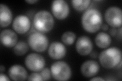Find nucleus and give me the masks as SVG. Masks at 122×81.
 Listing matches in <instances>:
<instances>
[{
	"mask_svg": "<svg viewBox=\"0 0 122 81\" xmlns=\"http://www.w3.org/2000/svg\"><path fill=\"white\" fill-rule=\"evenodd\" d=\"M103 23V17L100 11L97 9L90 8L82 14V28L89 33H95L100 29Z\"/></svg>",
	"mask_w": 122,
	"mask_h": 81,
	"instance_id": "nucleus-1",
	"label": "nucleus"
},
{
	"mask_svg": "<svg viewBox=\"0 0 122 81\" xmlns=\"http://www.w3.org/2000/svg\"><path fill=\"white\" fill-rule=\"evenodd\" d=\"M99 60L104 68H114L122 61V52L119 48L116 47L106 49L100 53Z\"/></svg>",
	"mask_w": 122,
	"mask_h": 81,
	"instance_id": "nucleus-2",
	"label": "nucleus"
},
{
	"mask_svg": "<svg viewBox=\"0 0 122 81\" xmlns=\"http://www.w3.org/2000/svg\"><path fill=\"white\" fill-rule=\"evenodd\" d=\"M55 20L51 14L47 10H40L34 15L33 25L38 32H50L54 27Z\"/></svg>",
	"mask_w": 122,
	"mask_h": 81,
	"instance_id": "nucleus-3",
	"label": "nucleus"
},
{
	"mask_svg": "<svg viewBox=\"0 0 122 81\" xmlns=\"http://www.w3.org/2000/svg\"><path fill=\"white\" fill-rule=\"evenodd\" d=\"M51 71L53 78L56 81H68L72 76V71L69 65L62 61L53 63L51 66Z\"/></svg>",
	"mask_w": 122,
	"mask_h": 81,
	"instance_id": "nucleus-4",
	"label": "nucleus"
},
{
	"mask_svg": "<svg viewBox=\"0 0 122 81\" xmlns=\"http://www.w3.org/2000/svg\"><path fill=\"white\" fill-rule=\"evenodd\" d=\"M28 43L30 47L34 51L43 52L47 49L49 41L46 36L43 33L35 32L30 34Z\"/></svg>",
	"mask_w": 122,
	"mask_h": 81,
	"instance_id": "nucleus-5",
	"label": "nucleus"
},
{
	"mask_svg": "<svg viewBox=\"0 0 122 81\" xmlns=\"http://www.w3.org/2000/svg\"><path fill=\"white\" fill-rule=\"evenodd\" d=\"M104 16L106 22L112 28H117L122 26V12L120 7L112 6L108 8Z\"/></svg>",
	"mask_w": 122,
	"mask_h": 81,
	"instance_id": "nucleus-6",
	"label": "nucleus"
},
{
	"mask_svg": "<svg viewBox=\"0 0 122 81\" xmlns=\"http://www.w3.org/2000/svg\"><path fill=\"white\" fill-rule=\"evenodd\" d=\"M25 66L30 71H40L44 68L45 60L42 56L37 53H30L26 56L25 59Z\"/></svg>",
	"mask_w": 122,
	"mask_h": 81,
	"instance_id": "nucleus-7",
	"label": "nucleus"
},
{
	"mask_svg": "<svg viewBox=\"0 0 122 81\" xmlns=\"http://www.w3.org/2000/svg\"><path fill=\"white\" fill-rule=\"evenodd\" d=\"M51 10L53 16L59 20L66 18L70 12L68 4L64 0L53 1L51 5Z\"/></svg>",
	"mask_w": 122,
	"mask_h": 81,
	"instance_id": "nucleus-8",
	"label": "nucleus"
},
{
	"mask_svg": "<svg viewBox=\"0 0 122 81\" xmlns=\"http://www.w3.org/2000/svg\"><path fill=\"white\" fill-rule=\"evenodd\" d=\"M93 43L91 38L86 36H82L78 38L75 45L76 51L82 56L88 55L92 51Z\"/></svg>",
	"mask_w": 122,
	"mask_h": 81,
	"instance_id": "nucleus-9",
	"label": "nucleus"
},
{
	"mask_svg": "<svg viewBox=\"0 0 122 81\" xmlns=\"http://www.w3.org/2000/svg\"><path fill=\"white\" fill-rule=\"evenodd\" d=\"M12 26L15 32L24 34L28 32L30 28V18L25 15H19L14 19Z\"/></svg>",
	"mask_w": 122,
	"mask_h": 81,
	"instance_id": "nucleus-10",
	"label": "nucleus"
},
{
	"mask_svg": "<svg viewBox=\"0 0 122 81\" xmlns=\"http://www.w3.org/2000/svg\"><path fill=\"white\" fill-rule=\"evenodd\" d=\"M100 70V67L97 62L92 60L84 62L81 67V74L86 78H91L96 75Z\"/></svg>",
	"mask_w": 122,
	"mask_h": 81,
	"instance_id": "nucleus-11",
	"label": "nucleus"
},
{
	"mask_svg": "<svg viewBox=\"0 0 122 81\" xmlns=\"http://www.w3.org/2000/svg\"><path fill=\"white\" fill-rule=\"evenodd\" d=\"M2 44L8 48L14 47L17 43L18 37L15 32L11 29L2 30L0 35Z\"/></svg>",
	"mask_w": 122,
	"mask_h": 81,
	"instance_id": "nucleus-12",
	"label": "nucleus"
},
{
	"mask_svg": "<svg viewBox=\"0 0 122 81\" xmlns=\"http://www.w3.org/2000/svg\"><path fill=\"white\" fill-rule=\"evenodd\" d=\"M66 48L62 43L59 42H54L49 47L48 53L51 58L53 59H60L66 55Z\"/></svg>",
	"mask_w": 122,
	"mask_h": 81,
	"instance_id": "nucleus-13",
	"label": "nucleus"
},
{
	"mask_svg": "<svg viewBox=\"0 0 122 81\" xmlns=\"http://www.w3.org/2000/svg\"><path fill=\"white\" fill-rule=\"evenodd\" d=\"M9 76L13 81H25L28 78V72L25 68L20 64H14L8 70Z\"/></svg>",
	"mask_w": 122,
	"mask_h": 81,
	"instance_id": "nucleus-14",
	"label": "nucleus"
},
{
	"mask_svg": "<svg viewBox=\"0 0 122 81\" xmlns=\"http://www.w3.org/2000/svg\"><path fill=\"white\" fill-rule=\"evenodd\" d=\"M13 14L9 8L3 4L0 5V26L6 28L12 22Z\"/></svg>",
	"mask_w": 122,
	"mask_h": 81,
	"instance_id": "nucleus-15",
	"label": "nucleus"
},
{
	"mask_svg": "<svg viewBox=\"0 0 122 81\" xmlns=\"http://www.w3.org/2000/svg\"><path fill=\"white\" fill-rule=\"evenodd\" d=\"M95 42L99 48L105 49L108 47L111 44L112 38L109 34L105 32H100L97 34Z\"/></svg>",
	"mask_w": 122,
	"mask_h": 81,
	"instance_id": "nucleus-16",
	"label": "nucleus"
},
{
	"mask_svg": "<svg viewBox=\"0 0 122 81\" xmlns=\"http://www.w3.org/2000/svg\"><path fill=\"white\" fill-rule=\"evenodd\" d=\"M90 0H72V5L77 11H82L86 9L90 5Z\"/></svg>",
	"mask_w": 122,
	"mask_h": 81,
	"instance_id": "nucleus-17",
	"label": "nucleus"
},
{
	"mask_svg": "<svg viewBox=\"0 0 122 81\" xmlns=\"http://www.w3.org/2000/svg\"><path fill=\"white\" fill-rule=\"evenodd\" d=\"M29 49L28 45L24 41L17 42L16 45L14 47L13 51L15 54L18 56L25 55L28 52Z\"/></svg>",
	"mask_w": 122,
	"mask_h": 81,
	"instance_id": "nucleus-18",
	"label": "nucleus"
},
{
	"mask_svg": "<svg viewBox=\"0 0 122 81\" xmlns=\"http://www.w3.org/2000/svg\"><path fill=\"white\" fill-rule=\"evenodd\" d=\"M76 38V34L74 32L67 31L62 34L61 40L64 44L66 45H71L74 43Z\"/></svg>",
	"mask_w": 122,
	"mask_h": 81,
	"instance_id": "nucleus-19",
	"label": "nucleus"
},
{
	"mask_svg": "<svg viewBox=\"0 0 122 81\" xmlns=\"http://www.w3.org/2000/svg\"><path fill=\"white\" fill-rule=\"evenodd\" d=\"M40 75L43 81H47L51 79V71L48 68H44L41 71Z\"/></svg>",
	"mask_w": 122,
	"mask_h": 81,
	"instance_id": "nucleus-20",
	"label": "nucleus"
},
{
	"mask_svg": "<svg viewBox=\"0 0 122 81\" xmlns=\"http://www.w3.org/2000/svg\"><path fill=\"white\" fill-rule=\"evenodd\" d=\"M28 81H43V80L40 74L37 72H33L28 76Z\"/></svg>",
	"mask_w": 122,
	"mask_h": 81,
	"instance_id": "nucleus-21",
	"label": "nucleus"
},
{
	"mask_svg": "<svg viewBox=\"0 0 122 81\" xmlns=\"http://www.w3.org/2000/svg\"><path fill=\"white\" fill-rule=\"evenodd\" d=\"M0 81H10V79L6 75L3 74L2 72L0 74Z\"/></svg>",
	"mask_w": 122,
	"mask_h": 81,
	"instance_id": "nucleus-22",
	"label": "nucleus"
},
{
	"mask_svg": "<svg viewBox=\"0 0 122 81\" xmlns=\"http://www.w3.org/2000/svg\"><path fill=\"white\" fill-rule=\"evenodd\" d=\"M110 35L112 36V37H114L117 34V30L116 29V28H112L111 29H110L109 31Z\"/></svg>",
	"mask_w": 122,
	"mask_h": 81,
	"instance_id": "nucleus-23",
	"label": "nucleus"
},
{
	"mask_svg": "<svg viewBox=\"0 0 122 81\" xmlns=\"http://www.w3.org/2000/svg\"><path fill=\"white\" fill-rule=\"evenodd\" d=\"M90 56L91 58H96L98 57V54L96 51H93L92 52H91L90 54Z\"/></svg>",
	"mask_w": 122,
	"mask_h": 81,
	"instance_id": "nucleus-24",
	"label": "nucleus"
},
{
	"mask_svg": "<svg viewBox=\"0 0 122 81\" xmlns=\"http://www.w3.org/2000/svg\"><path fill=\"white\" fill-rule=\"evenodd\" d=\"M105 80V79L101 78V77H95V78H93L92 79H90V81H104Z\"/></svg>",
	"mask_w": 122,
	"mask_h": 81,
	"instance_id": "nucleus-25",
	"label": "nucleus"
},
{
	"mask_svg": "<svg viewBox=\"0 0 122 81\" xmlns=\"http://www.w3.org/2000/svg\"><path fill=\"white\" fill-rule=\"evenodd\" d=\"M25 2L28 4H34L38 2V0H26Z\"/></svg>",
	"mask_w": 122,
	"mask_h": 81,
	"instance_id": "nucleus-26",
	"label": "nucleus"
},
{
	"mask_svg": "<svg viewBox=\"0 0 122 81\" xmlns=\"http://www.w3.org/2000/svg\"><path fill=\"white\" fill-rule=\"evenodd\" d=\"M101 28L103 30H107L108 29V26L105 24H102L101 26Z\"/></svg>",
	"mask_w": 122,
	"mask_h": 81,
	"instance_id": "nucleus-27",
	"label": "nucleus"
},
{
	"mask_svg": "<svg viewBox=\"0 0 122 81\" xmlns=\"http://www.w3.org/2000/svg\"><path fill=\"white\" fill-rule=\"evenodd\" d=\"M4 71H5V67H4L3 65H1V67H0V71H1V73Z\"/></svg>",
	"mask_w": 122,
	"mask_h": 81,
	"instance_id": "nucleus-28",
	"label": "nucleus"
}]
</instances>
